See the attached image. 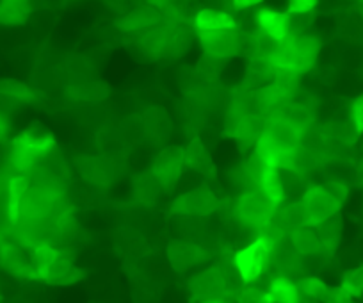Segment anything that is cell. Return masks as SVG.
<instances>
[{
	"mask_svg": "<svg viewBox=\"0 0 363 303\" xmlns=\"http://www.w3.org/2000/svg\"><path fill=\"white\" fill-rule=\"evenodd\" d=\"M54 148V134L43 123L34 121L9 143V168L15 175H29Z\"/></svg>",
	"mask_w": 363,
	"mask_h": 303,
	"instance_id": "obj_1",
	"label": "cell"
},
{
	"mask_svg": "<svg viewBox=\"0 0 363 303\" xmlns=\"http://www.w3.org/2000/svg\"><path fill=\"white\" fill-rule=\"evenodd\" d=\"M123 162L121 159L100 154H82L73 158V165L80 179L99 189H107L120 179L123 173Z\"/></svg>",
	"mask_w": 363,
	"mask_h": 303,
	"instance_id": "obj_2",
	"label": "cell"
},
{
	"mask_svg": "<svg viewBox=\"0 0 363 303\" xmlns=\"http://www.w3.org/2000/svg\"><path fill=\"white\" fill-rule=\"evenodd\" d=\"M221 207V198L212 191L211 186L201 184L194 189L186 191V193L178 194L169 205L167 216H193V218H207L214 214Z\"/></svg>",
	"mask_w": 363,
	"mask_h": 303,
	"instance_id": "obj_3",
	"label": "cell"
},
{
	"mask_svg": "<svg viewBox=\"0 0 363 303\" xmlns=\"http://www.w3.org/2000/svg\"><path fill=\"white\" fill-rule=\"evenodd\" d=\"M277 209V205L272 204L260 189H251L239 194L233 212H235V219L240 225L260 231L262 226L271 221Z\"/></svg>",
	"mask_w": 363,
	"mask_h": 303,
	"instance_id": "obj_4",
	"label": "cell"
},
{
	"mask_svg": "<svg viewBox=\"0 0 363 303\" xmlns=\"http://www.w3.org/2000/svg\"><path fill=\"white\" fill-rule=\"evenodd\" d=\"M269 253H271V243L262 236L235 252L232 263L244 285L253 284L264 275L269 266Z\"/></svg>",
	"mask_w": 363,
	"mask_h": 303,
	"instance_id": "obj_5",
	"label": "cell"
},
{
	"mask_svg": "<svg viewBox=\"0 0 363 303\" xmlns=\"http://www.w3.org/2000/svg\"><path fill=\"white\" fill-rule=\"evenodd\" d=\"M186 168L184 161V148L182 146H164L159 148L155 158L152 159L150 172L159 180L164 193H173L182 179V173Z\"/></svg>",
	"mask_w": 363,
	"mask_h": 303,
	"instance_id": "obj_6",
	"label": "cell"
},
{
	"mask_svg": "<svg viewBox=\"0 0 363 303\" xmlns=\"http://www.w3.org/2000/svg\"><path fill=\"white\" fill-rule=\"evenodd\" d=\"M214 253L200 243L186 241V239H171L166 246L167 264L174 273H187L193 268L208 263Z\"/></svg>",
	"mask_w": 363,
	"mask_h": 303,
	"instance_id": "obj_7",
	"label": "cell"
},
{
	"mask_svg": "<svg viewBox=\"0 0 363 303\" xmlns=\"http://www.w3.org/2000/svg\"><path fill=\"white\" fill-rule=\"evenodd\" d=\"M267 118L260 114H239L233 109L228 111V121H226V134L232 136L239 145L240 152H247L253 148L265 132Z\"/></svg>",
	"mask_w": 363,
	"mask_h": 303,
	"instance_id": "obj_8",
	"label": "cell"
},
{
	"mask_svg": "<svg viewBox=\"0 0 363 303\" xmlns=\"http://www.w3.org/2000/svg\"><path fill=\"white\" fill-rule=\"evenodd\" d=\"M187 289H189L191 299L196 303H207L214 302V299L228 298L230 294L218 264L193 275L189 278V282H187Z\"/></svg>",
	"mask_w": 363,
	"mask_h": 303,
	"instance_id": "obj_9",
	"label": "cell"
},
{
	"mask_svg": "<svg viewBox=\"0 0 363 303\" xmlns=\"http://www.w3.org/2000/svg\"><path fill=\"white\" fill-rule=\"evenodd\" d=\"M203 54L216 59H232L242 54L244 36L239 29L233 31H214V33H196Z\"/></svg>",
	"mask_w": 363,
	"mask_h": 303,
	"instance_id": "obj_10",
	"label": "cell"
},
{
	"mask_svg": "<svg viewBox=\"0 0 363 303\" xmlns=\"http://www.w3.org/2000/svg\"><path fill=\"white\" fill-rule=\"evenodd\" d=\"M301 204L303 209H305L308 226L320 225L328 218L338 214L342 209V205L337 200H333L320 184H310L306 187V191L301 197Z\"/></svg>",
	"mask_w": 363,
	"mask_h": 303,
	"instance_id": "obj_11",
	"label": "cell"
},
{
	"mask_svg": "<svg viewBox=\"0 0 363 303\" xmlns=\"http://www.w3.org/2000/svg\"><path fill=\"white\" fill-rule=\"evenodd\" d=\"M160 23H164V15L155 2H145V4L134 6L125 15L118 16L114 20V27L125 34H143L145 31L153 29Z\"/></svg>",
	"mask_w": 363,
	"mask_h": 303,
	"instance_id": "obj_12",
	"label": "cell"
},
{
	"mask_svg": "<svg viewBox=\"0 0 363 303\" xmlns=\"http://www.w3.org/2000/svg\"><path fill=\"white\" fill-rule=\"evenodd\" d=\"M143 127H145L146 143L153 146L164 148L167 146L171 134H173V120L171 114L167 113L166 107L162 106H148L141 113Z\"/></svg>",
	"mask_w": 363,
	"mask_h": 303,
	"instance_id": "obj_13",
	"label": "cell"
},
{
	"mask_svg": "<svg viewBox=\"0 0 363 303\" xmlns=\"http://www.w3.org/2000/svg\"><path fill=\"white\" fill-rule=\"evenodd\" d=\"M23 243L13 239H0V264L8 273L18 278H36L33 260L26 252Z\"/></svg>",
	"mask_w": 363,
	"mask_h": 303,
	"instance_id": "obj_14",
	"label": "cell"
},
{
	"mask_svg": "<svg viewBox=\"0 0 363 303\" xmlns=\"http://www.w3.org/2000/svg\"><path fill=\"white\" fill-rule=\"evenodd\" d=\"M292 72L298 75L310 72L315 66L317 57L323 48V41L315 34H301V36L292 38Z\"/></svg>",
	"mask_w": 363,
	"mask_h": 303,
	"instance_id": "obj_15",
	"label": "cell"
},
{
	"mask_svg": "<svg viewBox=\"0 0 363 303\" xmlns=\"http://www.w3.org/2000/svg\"><path fill=\"white\" fill-rule=\"evenodd\" d=\"M184 161H186V168L193 170L203 179H218V168H216L214 159H212L207 145H205L200 136H194L189 145L184 148Z\"/></svg>",
	"mask_w": 363,
	"mask_h": 303,
	"instance_id": "obj_16",
	"label": "cell"
},
{
	"mask_svg": "<svg viewBox=\"0 0 363 303\" xmlns=\"http://www.w3.org/2000/svg\"><path fill=\"white\" fill-rule=\"evenodd\" d=\"M113 243L114 250L125 260H130V263L143 259L150 252L145 236L138 228H134V226H120V228H116Z\"/></svg>",
	"mask_w": 363,
	"mask_h": 303,
	"instance_id": "obj_17",
	"label": "cell"
},
{
	"mask_svg": "<svg viewBox=\"0 0 363 303\" xmlns=\"http://www.w3.org/2000/svg\"><path fill=\"white\" fill-rule=\"evenodd\" d=\"M66 99L77 104H102L111 97V86L102 79L75 82L65 86Z\"/></svg>",
	"mask_w": 363,
	"mask_h": 303,
	"instance_id": "obj_18",
	"label": "cell"
},
{
	"mask_svg": "<svg viewBox=\"0 0 363 303\" xmlns=\"http://www.w3.org/2000/svg\"><path fill=\"white\" fill-rule=\"evenodd\" d=\"M289 15L287 13L277 11L271 8H260L255 15V22H257L258 33L265 34L271 40L284 43L285 40L291 38L289 34Z\"/></svg>",
	"mask_w": 363,
	"mask_h": 303,
	"instance_id": "obj_19",
	"label": "cell"
},
{
	"mask_svg": "<svg viewBox=\"0 0 363 303\" xmlns=\"http://www.w3.org/2000/svg\"><path fill=\"white\" fill-rule=\"evenodd\" d=\"M164 189L150 170L138 173L132 179V200L139 207H155L162 198Z\"/></svg>",
	"mask_w": 363,
	"mask_h": 303,
	"instance_id": "obj_20",
	"label": "cell"
},
{
	"mask_svg": "<svg viewBox=\"0 0 363 303\" xmlns=\"http://www.w3.org/2000/svg\"><path fill=\"white\" fill-rule=\"evenodd\" d=\"M171 27L173 26L164 22L160 23V26L153 27V29L145 31L138 40L139 52H141L146 59H150V61H160V59L164 57V52H166Z\"/></svg>",
	"mask_w": 363,
	"mask_h": 303,
	"instance_id": "obj_21",
	"label": "cell"
},
{
	"mask_svg": "<svg viewBox=\"0 0 363 303\" xmlns=\"http://www.w3.org/2000/svg\"><path fill=\"white\" fill-rule=\"evenodd\" d=\"M193 26L196 33H214V31L239 29V23L230 13L205 8L194 15Z\"/></svg>",
	"mask_w": 363,
	"mask_h": 303,
	"instance_id": "obj_22",
	"label": "cell"
},
{
	"mask_svg": "<svg viewBox=\"0 0 363 303\" xmlns=\"http://www.w3.org/2000/svg\"><path fill=\"white\" fill-rule=\"evenodd\" d=\"M29 187V175H13L6 182V216L13 225L20 221V209Z\"/></svg>",
	"mask_w": 363,
	"mask_h": 303,
	"instance_id": "obj_23",
	"label": "cell"
},
{
	"mask_svg": "<svg viewBox=\"0 0 363 303\" xmlns=\"http://www.w3.org/2000/svg\"><path fill=\"white\" fill-rule=\"evenodd\" d=\"M299 259H301V257L298 255L294 246L291 245L289 236H285V238H281L280 241L271 245L269 263H271L274 268H278L284 277H289L291 273L299 275Z\"/></svg>",
	"mask_w": 363,
	"mask_h": 303,
	"instance_id": "obj_24",
	"label": "cell"
},
{
	"mask_svg": "<svg viewBox=\"0 0 363 303\" xmlns=\"http://www.w3.org/2000/svg\"><path fill=\"white\" fill-rule=\"evenodd\" d=\"M271 116L284 118L285 121H289V123H291L296 131L301 132V134L315 125V114H313L312 106L296 102V100H291V102L284 104V106H281L277 113H272Z\"/></svg>",
	"mask_w": 363,
	"mask_h": 303,
	"instance_id": "obj_25",
	"label": "cell"
},
{
	"mask_svg": "<svg viewBox=\"0 0 363 303\" xmlns=\"http://www.w3.org/2000/svg\"><path fill=\"white\" fill-rule=\"evenodd\" d=\"M271 223L272 225H277L285 236H289L291 232H294L296 228L308 226L301 200L289 202V204H285L284 207H278L277 212H274V216H272Z\"/></svg>",
	"mask_w": 363,
	"mask_h": 303,
	"instance_id": "obj_26",
	"label": "cell"
},
{
	"mask_svg": "<svg viewBox=\"0 0 363 303\" xmlns=\"http://www.w3.org/2000/svg\"><path fill=\"white\" fill-rule=\"evenodd\" d=\"M194 38H196V33L189 29L186 23H178V26L171 27L162 61H178L180 57H184L193 47Z\"/></svg>",
	"mask_w": 363,
	"mask_h": 303,
	"instance_id": "obj_27",
	"label": "cell"
},
{
	"mask_svg": "<svg viewBox=\"0 0 363 303\" xmlns=\"http://www.w3.org/2000/svg\"><path fill=\"white\" fill-rule=\"evenodd\" d=\"M265 132L271 136L281 148L296 152L301 145V132L296 131L289 121H285L280 116H269L267 125H265Z\"/></svg>",
	"mask_w": 363,
	"mask_h": 303,
	"instance_id": "obj_28",
	"label": "cell"
},
{
	"mask_svg": "<svg viewBox=\"0 0 363 303\" xmlns=\"http://www.w3.org/2000/svg\"><path fill=\"white\" fill-rule=\"evenodd\" d=\"M313 228H315L317 236H319L323 252L326 253L328 257L333 255V253L337 252L338 245H340L342 232H344V218H342L340 212L331 216V218H328L326 221H323L320 225L313 226Z\"/></svg>",
	"mask_w": 363,
	"mask_h": 303,
	"instance_id": "obj_29",
	"label": "cell"
},
{
	"mask_svg": "<svg viewBox=\"0 0 363 303\" xmlns=\"http://www.w3.org/2000/svg\"><path fill=\"white\" fill-rule=\"evenodd\" d=\"M95 145L99 148L100 155H107V158L121 159L125 161V155H127L128 148L123 143V139L118 134L116 127H111V125H106V127H100L95 134Z\"/></svg>",
	"mask_w": 363,
	"mask_h": 303,
	"instance_id": "obj_30",
	"label": "cell"
},
{
	"mask_svg": "<svg viewBox=\"0 0 363 303\" xmlns=\"http://www.w3.org/2000/svg\"><path fill=\"white\" fill-rule=\"evenodd\" d=\"M0 99H8L15 104H38L43 95L40 89L16 79H0Z\"/></svg>",
	"mask_w": 363,
	"mask_h": 303,
	"instance_id": "obj_31",
	"label": "cell"
},
{
	"mask_svg": "<svg viewBox=\"0 0 363 303\" xmlns=\"http://www.w3.org/2000/svg\"><path fill=\"white\" fill-rule=\"evenodd\" d=\"M274 66L264 59H250L247 65L246 75H244L242 92H257V89L264 88V86L271 84L274 79Z\"/></svg>",
	"mask_w": 363,
	"mask_h": 303,
	"instance_id": "obj_32",
	"label": "cell"
},
{
	"mask_svg": "<svg viewBox=\"0 0 363 303\" xmlns=\"http://www.w3.org/2000/svg\"><path fill=\"white\" fill-rule=\"evenodd\" d=\"M33 4L26 0H0V27H18L29 22Z\"/></svg>",
	"mask_w": 363,
	"mask_h": 303,
	"instance_id": "obj_33",
	"label": "cell"
},
{
	"mask_svg": "<svg viewBox=\"0 0 363 303\" xmlns=\"http://www.w3.org/2000/svg\"><path fill=\"white\" fill-rule=\"evenodd\" d=\"M95 65L86 55H69L61 66V75L68 81V84L89 81L95 79Z\"/></svg>",
	"mask_w": 363,
	"mask_h": 303,
	"instance_id": "obj_34",
	"label": "cell"
},
{
	"mask_svg": "<svg viewBox=\"0 0 363 303\" xmlns=\"http://www.w3.org/2000/svg\"><path fill=\"white\" fill-rule=\"evenodd\" d=\"M116 131L118 134H120V138L123 139V143L127 145L128 150L138 148V146L146 143L143 118L139 113H132L128 114V116H125L123 120L116 125Z\"/></svg>",
	"mask_w": 363,
	"mask_h": 303,
	"instance_id": "obj_35",
	"label": "cell"
},
{
	"mask_svg": "<svg viewBox=\"0 0 363 303\" xmlns=\"http://www.w3.org/2000/svg\"><path fill=\"white\" fill-rule=\"evenodd\" d=\"M289 239H291V245L294 246V250L298 252L299 257L323 253L319 236H317L313 226H301V228H296L294 232L289 234Z\"/></svg>",
	"mask_w": 363,
	"mask_h": 303,
	"instance_id": "obj_36",
	"label": "cell"
},
{
	"mask_svg": "<svg viewBox=\"0 0 363 303\" xmlns=\"http://www.w3.org/2000/svg\"><path fill=\"white\" fill-rule=\"evenodd\" d=\"M267 292L272 303H301V292L296 282L291 280V277H284V275L274 277L269 282Z\"/></svg>",
	"mask_w": 363,
	"mask_h": 303,
	"instance_id": "obj_37",
	"label": "cell"
},
{
	"mask_svg": "<svg viewBox=\"0 0 363 303\" xmlns=\"http://www.w3.org/2000/svg\"><path fill=\"white\" fill-rule=\"evenodd\" d=\"M258 189H260L272 204L277 205V207H281V204L287 200L284 184H281L280 170L277 168H269L267 166V168L264 170L260 180H258Z\"/></svg>",
	"mask_w": 363,
	"mask_h": 303,
	"instance_id": "obj_38",
	"label": "cell"
},
{
	"mask_svg": "<svg viewBox=\"0 0 363 303\" xmlns=\"http://www.w3.org/2000/svg\"><path fill=\"white\" fill-rule=\"evenodd\" d=\"M203 219L205 218H193V216H174L173 228L180 236L178 239L200 243L207 232V225H205Z\"/></svg>",
	"mask_w": 363,
	"mask_h": 303,
	"instance_id": "obj_39",
	"label": "cell"
},
{
	"mask_svg": "<svg viewBox=\"0 0 363 303\" xmlns=\"http://www.w3.org/2000/svg\"><path fill=\"white\" fill-rule=\"evenodd\" d=\"M320 131H323L324 138H326L328 141L340 143V145L349 146V148H351V146L354 145L359 138L349 120L347 121H340V120L330 121V123L323 125V127H320Z\"/></svg>",
	"mask_w": 363,
	"mask_h": 303,
	"instance_id": "obj_40",
	"label": "cell"
},
{
	"mask_svg": "<svg viewBox=\"0 0 363 303\" xmlns=\"http://www.w3.org/2000/svg\"><path fill=\"white\" fill-rule=\"evenodd\" d=\"M225 65L226 62L223 59H216L203 54L200 57V61L196 62V66H194V70H196V73L200 75V79L205 84H218L223 70H225Z\"/></svg>",
	"mask_w": 363,
	"mask_h": 303,
	"instance_id": "obj_41",
	"label": "cell"
},
{
	"mask_svg": "<svg viewBox=\"0 0 363 303\" xmlns=\"http://www.w3.org/2000/svg\"><path fill=\"white\" fill-rule=\"evenodd\" d=\"M296 285H298L299 292H301L303 296H306V298L313 299V302L317 303H320V298L324 296L326 289L330 287V285L324 280H320L319 277H301L298 278Z\"/></svg>",
	"mask_w": 363,
	"mask_h": 303,
	"instance_id": "obj_42",
	"label": "cell"
},
{
	"mask_svg": "<svg viewBox=\"0 0 363 303\" xmlns=\"http://www.w3.org/2000/svg\"><path fill=\"white\" fill-rule=\"evenodd\" d=\"M338 33L342 38L352 41V43H362L363 41V18L356 15H347L338 26Z\"/></svg>",
	"mask_w": 363,
	"mask_h": 303,
	"instance_id": "obj_43",
	"label": "cell"
},
{
	"mask_svg": "<svg viewBox=\"0 0 363 303\" xmlns=\"http://www.w3.org/2000/svg\"><path fill=\"white\" fill-rule=\"evenodd\" d=\"M340 287L352 298H362L363 296V266L351 268L342 275Z\"/></svg>",
	"mask_w": 363,
	"mask_h": 303,
	"instance_id": "obj_44",
	"label": "cell"
},
{
	"mask_svg": "<svg viewBox=\"0 0 363 303\" xmlns=\"http://www.w3.org/2000/svg\"><path fill=\"white\" fill-rule=\"evenodd\" d=\"M237 303H272V299L267 291H262L253 285H244L237 292Z\"/></svg>",
	"mask_w": 363,
	"mask_h": 303,
	"instance_id": "obj_45",
	"label": "cell"
},
{
	"mask_svg": "<svg viewBox=\"0 0 363 303\" xmlns=\"http://www.w3.org/2000/svg\"><path fill=\"white\" fill-rule=\"evenodd\" d=\"M320 186L326 189V193L330 194L333 200H337L338 204L344 205L349 198V184L340 182V180H326Z\"/></svg>",
	"mask_w": 363,
	"mask_h": 303,
	"instance_id": "obj_46",
	"label": "cell"
},
{
	"mask_svg": "<svg viewBox=\"0 0 363 303\" xmlns=\"http://www.w3.org/2000/svg\"><path fill=\"white\" fill-rule=\"evenodd\" d=\"M349 121L354 127L356 134H363V93L359 97H356L351 102V107H349Z\"/></svg>",
	"mask_w": 363,
	"mask_h": 303,
	"instance_id": "obj_47",
	"label": "cell"
},
{
	"mask_svg": "<svg viewBox=\"0 0 363 303\" xmlns=\"http://www.w3.org/2000/svg\"><path fill=\"white\" fill-rule=\"evenodd\" d=\"M319 2L315 0H291L287 6V15L289 16H298V15H312L317 9Z\"/></svg>",
	"mask_w": 363,
	"mask_h": 303,
	"instance_id": "obj_48",
	"label": "cell"
},
{
	"mask_svg": "<svg viewBox=\"0 0 363 303\" xmlns=\"http://www.w3.org/2000/svg\"><path fill=\"white\" fill-rule=\"evenodd\" d=\"M320 303H356L349 292H345L342 287H328L324 296L320 298Z\"/></svg>",
	"mask_w": 363,
	"mask_h": 303,
	"instance_id": "obj_49",
	"label": "cell"
},
{
	"mask_svg": "<svg viewBox=\"0 0 363 303\" xmlns=\"http://www.w3.org/2000/svg\"><path fill=\"white\" fill-rule=\"evenodd\" d=\"M9 132H11V120H9V114L0 111V143L8 141Z\"/></svg>",
	"mask_w": 363,
	"mask_h": 303,
	"instance_id": "obj_50",
	"label": "cell"
},
{
	"mask_svg": "<svg viewBox=\"0 0 363 303\" xmlns=\"http://www.w3.org/2000/svg\"><path fill=\"white\" fill-rule=\"evenodd\" d=\"M255 6H260V2L258 0H235V2H232V8L235 11H246V9L255 8Z\"/></svg>",
	"mask_w": 363,
	"mask_h": 303,
	"instance_id": "obj_51",
	"label": "cell"
},
{
	"mask_svg": "<svg viewBox=\"0 0 363 303\" xmlns=\"http://www.w3.org/2000/svg\"><path fill=\"white\" fill-rule=\"evenodd\" d=\"M356 13L363 18V2H358V6H356Z\"/></svg>",
	"mask_w": 363,
	"mask_h": 303,
	"instance_id": "obj_52",
	"label": "cell"
},
{
	"mask_svg": "<svg viewBox=\"0 0 363 303\" xmlns=\"http://www.w3.org/2000/svg\"><path fill=\"white\" fill-rule=\"evenodd\" d=\"M207 303H232L228 298H221V299H214V302H207Z\"/></svg>",
	"mask_w": 363,
	"mask_h": 303,
	"instance_id": "obj_53",
	"label": "cell"
},
{
	"mask_svg": "<svg viewBox=\"0 0 363 303\" xmlns=\"http://www.w3.org/2000/svg\"><path fill=\"white\" fill-rule=\"evenodd\" d=\"M0 303H2V294H0Z\"/></svg>",
	"mask_w": 363,
	"mask_h": 303,
	"instance_id": "obj_54",
	"label": "cell"
}]
</instances>
